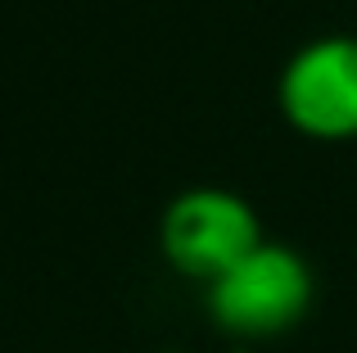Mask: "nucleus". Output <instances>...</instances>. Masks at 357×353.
<instances>
[{"mask_svg": "<svg viewBox=\"0 0 357 353\" xmlns=\"http://www.w3.org/2000/svg\"><path fill=\"white\" fill-rule=\"evenodd\" d=\"M280 114L312 141H357V36L331 32L303 41L276 82Z\"/></svg>", "mask_w": 357, "mask_h": 353, "instance_id": "nucleus-3", "label": "nucleus"}, {"mask_svg": "<svg viewBox=\"0 0 357 353\" xmlns=\"http://www.w3.org/2000/svg\"><path fill=\"white\" fill-rule=\"evenodd\" d=\"M262 240L258 209L227 186H190L158 218V249L167 267L199 285H213Z\"/></svg>", "mask_w": 357, "mask_h": 353, "instance_id": "nucleus-2", "label": "nucleus"}, {"mask_svg": "<svg viewBox=\"0 0 357 353\" xmlns=\"http://www.w3.org/2000/svg\"><path fill=\"white\" fill-rule=\"evenodd\" d=\"M317 303V272L298 249L262 240L231 272L204 285V308L222 336L240 345L289 336Z\"/></svg>", "mask_w": 357, "mask_h": 353, "instance_id": "nucleus-1", "label": "nucleus"}, {"mask_svg": "<svg viewBox=\"0 0 357 353\" xmlns=\"http://www.w3.org/2000/svg\"><path fill=\"white\" fill-rule=\"evenodd\" d=\"M163 353H185V349H163Z\"/></svg>", "mask_w": 357, "mask_h": 353, "instance_id": "nucleus-4", "label": "nucleus"}]
</instances>
